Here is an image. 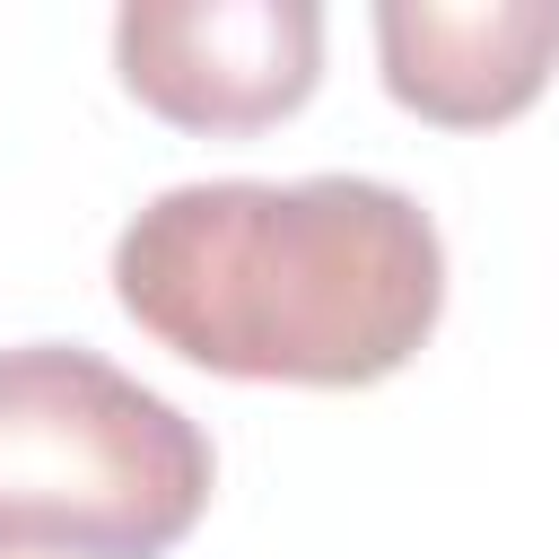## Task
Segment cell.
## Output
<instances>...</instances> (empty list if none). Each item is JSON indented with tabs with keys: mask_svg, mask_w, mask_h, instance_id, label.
<instances>
[{
	"mask_svg": "<svg viewBox=\"0 0 559 559\" xmlns=\"http://www.w3.org/2000/svg\"><path fill=\"white\" fill-rule=\"evenodd\" d=\"M122 314L236 384L358 393L419 358L445 314L437 218L376 175L175 183L114 236Z\"/></svg>",
	"mask_w": 559,
	"mask_h": 559,
	"instance_id": "cell-1",
	"label": "cell"
},
{
	"mask_svg": "<svg viewBox=\"0 0 559 559\" xmlns=\"http://www.w3.org/2000/svg\"><path fill=\"white\" fill-rule=\"evenodd\" d=\"M201 419L79 341L0 349V559H166L210 507Z\"/></svg>",
	"mask_w": 559,
	"mask_h": 559,
	"instance_id": "cell-2",
	"label": "cell"
},
{
	"mask_svg": "<svg viewBox=\"0 0 559 559\" xmlns=\"http://www.w3.org/2000/svg\"><path fill=\"white\" fill-rule=\"evenodd\" d=\"M122 87L175 131H271L323 79L314 0H131L114 17Z\"/></svg>",
	"mask_w": 559,
	"mask_h": 559,
	"instance_id": "cell-3",
	"label": "cell"
},
{
	"mask_svg": "<svg viewBox=\"0 0 559 559\" xmlns=\"http://www.w3.org/2000/svg\"><path fill=\"white\" fill-rule=\"evenodd\" d=\"M384 96L445 131L515 122L559 61V0H384L376 9Z\"/></svg>",
	"mask_w": 559,
	"mask_h": 559,
	"instance_id": "cell-4",
	"label": "cell"
}]
</instances>
